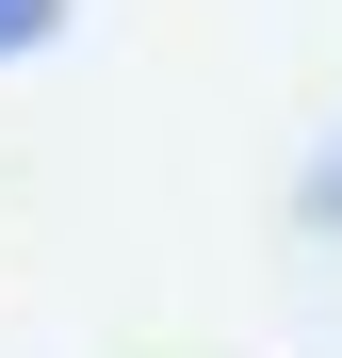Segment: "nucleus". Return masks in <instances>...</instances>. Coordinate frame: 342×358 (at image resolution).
<instances>
[{"label":"nucleus","instance_id":"nucleus-2","mask_svg":"<svg viewBox=\"0 0 342 358\" xmlns=\"http://www.w3.org/2000/svg\"><path fill=\"white\" fill-rule=\"evenodd\" d=\"M310 212H326V228H342V147H326V163H310Z\"/></svg>","mask_w":342,"mask_h":358},{"label":"nucleus","instance_id":"nucleus-1","mask_svg":"<svg viewBox=\"0 0 342 358\" xmlns=\"http://www.w3.org/2000/svg\"><path fill=\"white\" fill-rule=\"evenodd\" d=\"M66 33V0H0V66H17V49H49Z\"/></svg>","mask_w":342,"mask_h":358}]
</instances>
